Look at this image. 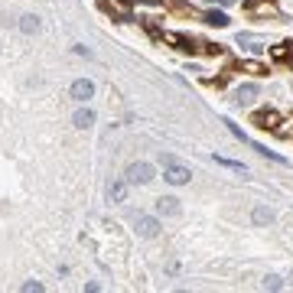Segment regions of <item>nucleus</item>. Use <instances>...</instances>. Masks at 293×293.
I'll use <instances>...</instances> for the list:
<instances>
[{
    "mask_svg": "<svg viewBox=\"0 0 293 293\" xmlns=\"http://www.w3.org/2000/svg\"><path fill=\"white\" fill-rule=\"evenodd\" d=\"M176 4H183V0H176Z\"/></svg>",
    "mask_w": 293,
    "mask_h": 293,
    "instance_id": "nucleus-22",
    "label": "nucleus"
},
{
    "mask_svg": "<svg viewBox=\"0 0 293 293\" xmlns=\"http://www.w3.org/2000/svg\"><path fill=\"white\" fill-rule=\"evenodd\" d=\"M163 39H166V42H173V46L179 49V52H189V56H192L195 49H199L189 36H183V33H163Z\"/></svg>",
    "mask_w": 293,
    "mask_h": 293,
    "instance_id": "nucleus-5",
    "label": "nucleus"
},
{
    "mask_svg": "<svg viewBox=\"0 0 293 293\" xmlns=\"http://www.w3.org/2000/svg\"><path fill=\"white\" fill-rule=\"evenodd\" d=\"M20 30H23V33H36V30H39V16H30V13H26L23 20H20Z\"/></svg>",
    "mask_w": 293,
    "mask_h": 293,
    "instance_id": "nucleus-14",
    "label": "nucleus"
},
{
    "mask_svg": "<svg viewBox=\"0 0 293 293\" xmlns=\"http://www.w3.org/2000/svg\"><path fill=\"white\" fill-rule=\"evenodd\" d=\"M218 166H225V170H235V173H244V163H238V160H228V156H215Z\"/></svg>",
    "mask_w": 293,
    "mask_h": 293,
    "instance_id": "nucleus-15",
    "label": "nucleus"
},
{
    "mask_svg": "<svg viewBox=\"0 0 293 293\" xmlns=\"http://www.w3.org/2000/svg\"><path fill=\"white\" fill-rule=\"evenodd\" d=\"M134 225H137V235H140V238H156V235H160V221H156L153 215H137Z\"/></svg>",
    "mask_w": 293,
    "mask_h": 293,
    "instance_id": "nucleus-4",
    "label": "nucleus"
},
{
    "mask_svg": "<svg viewBox=\"0 0 293 293\" xmlns=\"http://www.w3.org/2000/svg\"><path fill=\"white\" fill-rule=\"evenodd\" d=\"M251 124L257 130H280L277 124H280V114L274 111V108H264V111H254V118H251Z\"/></svg>",
    "mask_w": 293,
    "mask_h": 293,
    "instance_id": "nucleus-1",
    "label": "nucleus"
},
{
    "mask_svg": "<svg viewBox=\"0 0 293 293\" xmlns=\"http://www.w3.org/2000/svg\"><path fill=\"white\" fill-rule=\"evenodd\" d=\"M108 195L114 202H127V183L124 179H118V183H111V189H108Z\"/></svg>",
    "mask_w": 293,
    "mask_h": 293,
    "instance_id": "nucleus-11",
    "label": "nucleus"
},
{
    "mask_svg": "<svg viewBox=\"0 0 293 293\" xmlns=\"http://www.w3.org/2000/svg\"><path fill=\"white\" fill-rule=\"evenodd\" d=\"M238 69L247 75H267V65H261V62H254V59H247V62H238Z\"/></svg>",
    "mask_w": 293,
    "mask_h": 293,
    "instance_id": "nucleus-10",
    "label": "nucleus"
},
{
    "mask_svg": "<svg viewBox=\"0 0 293 293\" xmlns=\"http://www.w3.org/2000/svg\"><path fill=\"white\" fill-rule=\"evenodd\" d=\"M202 20H206L209 26H218V30H221V26H228V23H232V20H228V16L221 13V10H209L206 16H202Z\"/></svg>",
    "mask_w": 293,
    "mask_h": 293,
    "instance_id": "nucleus-12",
    "label": "nucleus"
},
{
    "mask_svg": "<svg viewBox=\"0 0 293 293\" xmlns=\"http://www.w3.org/2000/svg\"><path fill=\"white\" fill-rule=\"evenodd\" d=\"M72 124H75L78 130H85V127H92V124H95V114L88 111V108H82V111H75V118H72Z\"/></svg>",
    "mask_w": 293,
    "mask_h": 293,
    "instance_id": "nucleus-9",
    "label": "nucleus"
},
{
    "mask_svg": "<svg viewBox=\"0 0 293 293\" xmlns=\"http://www.w3.org/2000/svg\"><path fill=\"white\" fill-rule=\"evenodd\" d=\"M225 127H228V130H232V134H235L238 140H241V144H244V140H247V137H244V130H241V127H238V124H232V121H225Z\"/></svg>",
    "mask_w": 293,
    "mask_h": 293,
    "instance_id": "nucleus-18",
    "label": "nucleus"
},
{
    "mask_svg": "<svg viewBox=\"0 0 293 293\" xmlns=\"http://www.w3.org/2000/svg\"><path fill=\"white\" fill-rule=\"evenodd\" d=\"M264 287H267V290H280L283 280H280V277H267V280H264Z\"/></svg>",
    "mask_w": 293,
    "mask_h": 293,
    "instance_id": "nucleus-19",
    "label": "nucleus"
},
{
    "mask_svg": "<svg viewBox=\"0 0 293 293\" xmlns=\"http://www.w3.org/2000/svg\"><path fill=\"white\" fill-rule=\"evenodd\" d=\"M23 290H26V293H39V290H42V283H36V280H30V283H23Z\"/></svg>",
    "mask_w": 293,
    "mask_h": 293,
    "instance_id": "nucleus-21",
    "label": "nucleus"
},
{
    "mask_svg": "<svg viewBox=\"0 0 293 293\" xmlns=\"http://www.w3.org/2000/svg\"><path fill=\"white\" fill-rule=\"evenodd\" d=\"M244 7H247V10H267V13H274V7L267 4V0H247Z\"/></svg>",
    "mask_w": 293,
    "mask_h": 293,
    "instance_id": "nucleus-16",
    "label": "nucleus"
},
{
    "mask_svg": "<svg viewBox=\"0 0 293 293\" xmlns=\"http://www.w3.org/2000/svg\"><path fill=\"white\" fill-rule=\"evenodd\" d=\"M150 179H153V166H150V163H130V166H127V183L147 186Z\"/></svg>",
    "mask_w": 293,
    "mask_h": 293,
    "instance_id": "nucleus-2",
    "label": "nucleus"
},
{
    "mask_svg": "<svg viewBox=\"0 0 293 293\" xmlns=\"http://www.w3.org/2000/svg\"><path fill=\"white\" fill-rule=\"evenodd\" d=\"M202 46H206L209 56H221V46H218V42H202Z\"/></svg>",
    "mask_w": 293,
    "mask_h": 293,
    "instance_id": "nucleus-20",
    "label": "nucleus"
},
{
    "mask_svg": "<svg viewBox=\"0 0 293 293\" xmlns=\"http://www.w3.org/2000/svg\"><path fill=\"white\" fill-rule=\"evenodd\" d=\"M251 218H254V225H271V221H274V212H271V209H264V206H257Z\"/></svg>",
    "mask_w": 293,
    "mask_h": 293,
    "instance_id": "nucleus-13",
    "label": "nucleus"
},
{
    "mask_svg": "<svg viewBox=\"0 0 293 293\" xmlns=\"http://www.w3.org/2000/svg\"><path fill=\"white\" fill-rule=\"evenodd\" d=\"M156 212L160 215H179L183 212V206H179V199H176V195H163V199H156Z\"/></svg>",
    "mask_w": 293,
    "mask_h": 293,
    "instance_id": "nucleus-6",
    "label": "nucleus"
},
{
    "mask_svg": "<svg viewBox=\"0 0 293 293\" xmlns=\"http://www.w3.org/2000/svg\"><path fill=\"white\" fill-rule=\"evenodd\" d=\"M72 98H75V101H88V98H95V82H88V78L72 82Z\"/></svg>",
    "mask_w": 293,
    "mask_h": 293,
    "instance_id": "nucleus-7",
    "label": "nucleus"
},
{
    "mask_svg": "<svg viewBox=\"0 0 293 293\" xmlns=\"http://www.w3.org/2000/svg\"><path fill=\"white\" fill-rule=\"evenodd\" d=\"M254 98H257V88H254V85H241V88L235 92V101H238V104H251Z\"/></svg>",
    "mask_w": 293,
    "mask_h": 293,
    "instance_id": "nucleus-8",
    "label": "nucleus"
},
{
    "mask_svg": "<svg viewBox=\"0 0 293 293\" xmlns=\"http://www.w3.org/2000/svg\"><path fill=\"white\" fill-rule=\"evenodd\" d=\"M189 170H186V166H179V163H170V166H166V173H163V179L166 183H170V186H186V183H189Z\"/></svg>",
    "mask_w": 293,
    "mask_h": 293,
    "instance_id": "nucleus-3",
    "label": "nucleus"
},
{
    "mask_svg": "<svg viewBox=\"0 0 293 293\" xmlns=\"http://www.w3.org/2000/svg\"><path fill=\"white\" fill-rule=\"evenodd\" d=\"M271 56H274V59H280V62H283V59H290V49H287V42L274 46V49H271Z\"/></svg>",
    "mask_w": 293,
    "mask_h": 293,
    "instance_id": "nucleus-17",
    "label": "nucleus"
}]
</instances>
